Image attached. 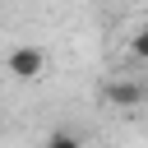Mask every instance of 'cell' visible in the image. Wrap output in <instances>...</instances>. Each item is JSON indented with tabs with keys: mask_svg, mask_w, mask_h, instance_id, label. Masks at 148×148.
<instances>
[{
	"mask_svg": "<svg viewBox=\"0 0 148 148\" xmlns=\"http://www.w3.org/2000/svg\"><path fill=\"white\" fill-rule=\"evenodd\" d=\"M42 69H46V56H42V46H14V51L5 56V74H14L18 83H32V79H42Z\"/></svg>",
	"mask_w": 148,
	"mask_h": 148,
	"instance_id": "1",
	"label": "cell"
},
{
	"mask_svg": "<svg viewBox=\"0 0 148 148\" xmlns=\"http://www.w3.org/2000/svg\"><path fill=\"white\" fill-rule=\"evenodd\" d=\"M106 102L120 106V111H134L139 102H148V83H139V79H111L106 83Z\"/></svg>",
	"mask_w": 148,
	"mask_h": 148,
	"instance_id": "2",
	"label": "cell"
},
{
	"mask_svg": "<svg viewBox=\"0 0 148 148\" xmlns=\"http://www.w3.org/2000/svg\"><path fill=\"white\" fill-rule=\"evenodd\" d=\"M42 148H83V143H79L69 130H56V134H46V143H42Z\"/></svg>",
	"mask_w": 148,
	"mask_h": 148,
	"instance_id": "3",
	"label": "cell"
},
{
	"mask_svg": "<svg viewBox=\"0 0 148 148\" xmlns=\"http://www.w3.org/2000/svg\"><path fill=\"white\" fill-rule=\"evenodd\" d=\"M130 51H134V60H148V23L130 37Z\"/></svg>",
	"mask_w": 148,
	"mask_h": 148,
	"instance_id": "4",
	"label": "cell"
}]
</instances>
